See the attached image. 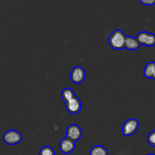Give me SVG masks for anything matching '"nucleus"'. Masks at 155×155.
Instances as JSON below:
<instances>
[{
	"label": "nucleus",
	"instance_id": "9",
	"mask_svg": "<svg viewBox=\"0 0 155 155\" xmlns=\"http://www.w3.org/2000/svg\"><path fill=\"white\" fill-rule=\"evenodd\" d=\"M140 43L139 42L136 37H132V36H127L125 42V48L130 51H135L137 50L140 46Z\"/></svg>",
	"mask_w": 155,
	"mask_h": 155
},
{
	"label": "nucleus",
	"instance_id": "11",
	"mask_svg": "<svg viewBox=\"0 0 155 155\" xmlns=\"http://www.w3.org/2000/svg\"><path fill=\"white\" fill-rule=\"evenodd\" d=\"M61 95V98L63 99L64 102H66V101H69L71 98L76 96L74 90L72 89H71V88H64L62 89Z\"/></svg>",
	"mask_w": 155,
	"mask_h": 155
},
{
	"label": "nucleus",
	"instance_id": "1",
	"mask_svg": "<svg viewBox=\"0 0 155 155\" xmlns=\"http://www.w3.org/2000/svg\"><path fill=\"white\" fill-rule=\"evenodd\" d=\"M126 36L124 31L121 30H116L111 33L108 38V42L110 46L113 49L121 50L125 48Z\"/></svg>",
	"mask_w": 155,
	"mask_h": 155
},
{
	"label": "nucleus",
	"instance_id": "5",
	"mask_svg": "<svg viewBox=\"0 0 155 155\" xmlns=\"http://www.w3.org/2000/svg\"><path fill=\"white\" fill-rule=\"evenodd\" d=\"M70 77L73 83L75 84H80L86 79V71L82 67L76 66L71 70Z\"/></svg>",
	"mask_w": 155,
	"mask_h": 155
},
{
	"label": "nucleus",
	"instance_id": "7",
	"mask_svg": "<svg viewBox=\"0 0 155 155\" xmlns=\"http://www.w3.org/2000/svg\"><path fill=\"white\" fill-rule=\"evenodd\" d=\"M83 131L81 128L77 124H71L68 127L66 131V137L76 142L81 139Z\"/></svg>",
	"mask_w": 155,
	"mask_h": 155
},
{
	"label": "nucleus",
	"instance_id": "12",
	"mask_svg": "<svg viewBox=\"0 0 155 155\" xmlns=\"http://www.w3.org/2000/svg\"><path fill=\"white\" fill-rule=\"evenodd\" d=\"M89 155H108V151L102 145H95L90 150Z\"/></svg>",
	"mask_w": 155,
	"mask_h": 155
},
{
	"label": "nucleus",
	"instance_id": "4",
	"mask_svg": "<svg viewBox=\"0 0 155 155\" xmlns=\"http://www.w3.org/2000/svg\"><path fill=\"white\" fill-rule=\"evenodd\" d=\"M136 39L140 45L147 47H152L155 45V34L147 31H142L138 33Z\"/></svg>",
	"mask_w": 155,
	"mask_h": 155
},
{
	"label": "nucleus",
	"instance_id": "16",
	"mask_svg": "<svg viewBox=\"0 0 155 155\" xmlns=\"http://www.w3.org/2000/svg\"><path fill=\"white\" fill-rule=\"evenodd\" d=\"M152 79H154V80H155V70H154V74H153V77H152Z\"/></svg>",
	"mask_w": 155,
	"mask_h": 155
},
{
	"label": "nucleus",
	"instance_id": "10",
	"mask_svg": "<svg viewBox=\"0 0 155 155\" xmlns=\"http://www.w3.org/2000/svg\"><path fill=\"white\" fill-rule=\"evenodd\" d=\"M155 70V62L154 61H150L145 65V68H144L143 74L146 78L148 79H152L153 74Z\"/></svg>",
	"mask_w": 155,
	"mask_h": 155
},
{
	"label": "nucleus",
	"instance_id": "15",
	"mask_svg": "<svg viewBox=\"0 0 155 155\" xmlns=\"http://www.w3.org/2000/svg\"><path fill=\"white\" fill-rule=\"evenodd\" d=\"M141 4L145 6H153L155 5V0H139Z\"/></svg>",
	"mask_w": 155,
	"mask_h": 155
},
{
	"label": "nucleus",
	"instance_id": "6",
	"mask_svg": "<svg viewBox=\"0 0 155 155\" xmlns=\"http://www.w3.org/2000/svg\"><path fill=\"white\" fill-rule=\"evenodd\" d=\"M65 108L68 113L71 114H78L82 109V103L77 96L74 97L69 101L64 102Z\"/></svg>",
	"mask_w": 155,
	"mask_h": 155
},
{
	"label": "nucleus",
	"instance_id": "2",
	"mask_svg": "<svg viewBox=\"0 0 155 155\" xmlns=\"http://www.w3.org/2000/svg\"><path fill=\"white\" fill-rule=\"evenodd\" d=\"M3 141L8 145H15L22 141L23 136L20 132L15 130H9L4 133L2 137Z\"/></svg>",
	"mask_w": 155,
	"mask_h": 155
},
{
	"label": "nucleus",
	"instance_id": "8",
	"mask_svg": "<svg viewBox=\"0 0 155 155\" xmlns=\"http://www.w3.org/2000/svg\"><path fill=\"white\" fill-rule=\"evenodd\" d=\"M75 142L68 137L61 139V141L59 143V149L64 154H68L72 153L75 150Z\"/></svg>",
	"mask_w": 155,
	"mask_h": 155
},
{
	"label": "nucleus",
	"instance_id": "17",
	"mask_svg": "<svg viewBox=\"0 0 155 155\" xmlns=\"http://www.w3.org/2000/svg\"><path fill=\"white\" fill-rule=\"evenodd\" d=\"M147 155H155L154 154H147Z\"/></svg>",
	"mask_w": 155,
	"mask_h": 155
},
{
	"label": "nucleus",
	"instance_id": "13",
	"mask_svg": "<svg viewBox=\"0 0 155 155\" xmlns=\"http://www.w3.org/2000/svg\"><path fill=\"white\" fill-rule=\"evenodd\" d=\"M39 155H55V152L51 147L46 145L41 148L39 151Z\"/></svg>",
	"mask_w": 155,
	"mask_h": 155
},
{
	"label": "nucleus",
	"instance_id": "3",
	"mask_svg": "<svg viewBox=\"0 0 155 155\" xmlns=\"http://www.w3.org/2000/svg\"><path fill=\"white\" fill-rule=\"evenodd\" d=\"M139 127V122L135 118H130L124 122L122 127V133L124 136H130L136 133Z\"/></svg>",
	"mask_w": 155,
	"mask_h": 155
},
{
	"label": "nucleus",
	"instance_id": "14",
	"mask_svg": "<svg viewBox=\"0 0 155 155\" xmlns=\"http://www.w3.org/2000/svg\"><path fill=\"white\" fill-rule=\"evenodd\" d=\"M147 141H148L149 145H151V146L154 147L155 148V130L151 132V133L148 134V137H147Z\"/></svg>",
	"mask_w": 155,
	"mask_h": 155
}]
</instances>
